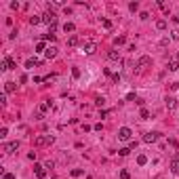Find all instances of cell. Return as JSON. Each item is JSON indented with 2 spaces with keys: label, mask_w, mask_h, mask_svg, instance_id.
<instances>
[{
  "label": "cell",
  "mask_w": 179,
  "mask_h": 179,
  "mask_svg": "<svg viewBox=\"0 0 179 179\" xmlns=\"http://www.w3.org/2000/svg\"><path fill=\"white\" fill-rule=\"evenodd\" d=\"M48 143H53V135H38V137L34 139L36 148H42V145H48Z\"/></svg>",
  "instance_id": "obj_1"
},
{
  "label": "cell",
  "mask_w": 179,
  "mask_h": 179,
  "mask_svg": "<svg viewBox=\"0 0 179 179\" xmlns=\"http://www.w3.org/2000/svg\"><path fill=\"white\" fill-rule=\"evenodd\" d=\"M131 137H133V133H131L129 127H122L120 131H118V139H120V141H131Z\"/></svg>",
  "instance_id": "obj_2"
},
{
  "label": "cell",
  "mask_w": 179,
  "mask_h": 179,
  "mask_svg": "<svg viewBox=\"0 0 179 179\" xmlns=\"http://www.w3.org/2000/svg\"><path fill=\"white\" fill-rule=\"evenodd\" d=\"M42 21L48 23V25H57V15L53 13V11H46V13L42 15Z\"/></svg>",
  "instance_id": "obj_3"
},
{
  "label": "cell",
  "mask_w": 179,
  "mask_h": 179,
  "mask_svg": "<svg viewBox=\"0 0 179 179\" xmlns=\"http://www.w3.org/2000/svg\"><path fill=\"white\" fill-rule=\"evenodd\" d=\"M158 139H160V133H158V131H150V133H145L143 141H145V143H156Z\"/></svg>",
  "instance_id": "obj_4"
},
{
  "label": "cell",
  "mask_w": 179,
  "mask_h": 179,
  "mask_svg": "<svg viewBox=\"0 0 179 179\" xmlns=\"http://www.w3.org/2000/svg\"><path fill=\"white\" fill-rule=\"evenodd\" d=\"M19 150V141H11V143H4V152L7 154H13V152Z\"/></svg>",
  "instance_id": "obj_5"
},
{
  "label": "cell",
  "mask_w": 179,
  "mask_h": 179,
  "mask_svg": "<svg viewBox=\"0 0 179 179\" xmlns=\"http://www.w3.org/2000/svg\"><path fill=\"white\" fill-rule=\"evenodd\" d=\"M17 66H15V61L11 57H4V61H2V66H0V70H15Z\"/></svg>",
  "instance_id": "obj_6"
},
{
  "label": "cell",
  "mask_w": 179,
  "mask_h": 179,
  "mask_svg": "<svg viewBox=\"0 0 179 179\" xmlns=\"http://www.w3.org/2000/svg\"><path fill=\"white\" fill-rule=\"evenodd\" d=\"M34 173H36L38 179H44V177H46V169H44L42 164H34Z\"/></svg>",
  "instance_id": "obj_7"
},
{
  "label": "cell",
  "mask_w": 179,
  "mask_h": 179,
  "mask_svg": "<svg viewBox=\"0 0 179 179\" xmlns=\"http://www.w3.org/2000/svg\"><path fill=\"white\" fill-rule=\"evenodd\" d=\"M95 51H97L95 42H89V44H84V46H82V53H84V55H93Z\"/></svg>",
  "instance_id": "obj_8"
},
{
  "label": "cell",
  "mask_w": 179,
  "mask_h": 179,
  "mask_svg": "<svg viewBox=\"0 0 179 179\" xmlns=\"http://www.w3.org/2000/svg\"><path fill=\"white\" fill-rule=\"evenodd\" d=\"M152 63V59L148 57V55H143V57H139V61H137V68H148Z\"/></svg>",
  "instance_id": "obj_9"
},
{
  "label": "cell",
  "mask_w": 179,
  "mask_h": 179,
  "mask_svg": "<svg viewBox=\"0 0 179 179\" xmlns=\"http://www.w3.org/2000/svg\"><path fill=\"white\" fill-rule=\"evenodd\" d=\"M171 166H173V173L175 175H179V152L175 156H173V162H171Z\"/></svg>",
  "instance_id": "obj_10"
},
{
  "label": "cell",
  "mask_w": 179,
  "mask_h": 179,
  "mask_svg": "<svg viewBox=\"0 0 179 179\" xmlns=\"http://www.w3.org/2000/svg\"><path fill=\"white\" fill-rule=\"evenodd\" d=\"M55 55H57V46H48L46 51H44V57H46V59H53Z\"/></svg>",
  "instance_id": "obj_11"
},
{
  "label": "cell",
  "mask_w": 179,
  "mask_h": 179,
  "mask_svg": "<svg viewBox=\"0 0 179 179\" xmlns=\"http://www.w3.org/2000/svg\"><path fill=\"white\" fill-rule=\"evenodd\" d=\"M166 107H169V110H175L177 107V99L175 97H166Z\"/></svg>",
  "instance_id": "obj_12"
},
{
  "label": "cell",
  "mask_w": 179,
  "mask_h": 179,
  "mask_svg": "<svg viewBox=\"0 0 179 179\" xmlns=\"http://www.w3.org/2000/svg\"><path fill=\"white\" fill-rule=\"evenodd\" d=\"M166 68H169V72H177V70H179V61L173 59V61H169V66H166Z\"/></svg>",
  "instance_id": "obj_13"
},
{
  "label": "cell",
  "mask_w": 179,
  "mask_h": 179,
  "mask_svg": "<svg viewBox=\"0 0 179 179\" xmlns=\"http://www.w3.org/2000/svg\"><path fill=\"white\" fill-rule=\"evenodd\" d=\"M107 57H110L112 61H120V53H118V51H110V53H107Z\"/></svg>",
  "instance_id": "obj_14"
},
{
  "label": "cell",
  "mask_w": 179,
  "mask_h": 179,
  "mask_svg": "<svg viewBox=\"0 0 179 179\" xmlns=\"http://www.w3.org/2000/svg\"><path fill=\"white\" fill-rule=\"evenodd\" d=\"M38 63H40V61H38L36 57H34V59H28V61H25V68H28V70H32L34 66H38Z\"/></svg>",
  "instance_id": "obj_15"
},
{
  "label": "cell",
  "mask_w": 179,
  "mask_h": 179,
  "mask_svg": "<svg viewBox=\"0 0 179 179\" xmlns=\"http://www.w3.org/2000/svg\"><path fill=\"white\" fill-rule=\"evenodd\" d=\"M48 107H51V101H44V103H40V105H38V112H40V114H44V112L48 110Z\"/></svg>",
  "instance_id": "obj_16"
},
{
  "label": "cell",
  "mask_w": 179,
  "mask_h": 179,
  "mask_svg": "<svg viewBox=\"0 0 179 179\" xmlns=\"http://www.w3.org/2000/svg\"><path fill=\"white\" fill-rule=\"evenodd\" d=\"M137 164H141V166L148 164V156H145V154H139V156H137Z\"/></svg>",
  "instance_id": "obj_17"
},
{
  "label": "cell",
  "mask_w": 179,
  "mask_h": 179,
  "mask_svg": "<svg viewBox=\"0 0 179 179\" xmlns=\"http://www.w3.org/2000/svg\"><path fill=\"white\" fill-rule=\"evenodd\" d=\"M40 21H42V15H34V17H30V23L32 25H38Z\"/></svg>",
  "instance_id": "obj_18"
},
{
  "label": "cell",
  "mask_w": 179,
  "mask_h": 179,
  "mask_svg": "<svg viewBox=\"0 0 179 179\" xmlns=\"http://www.w3.org/2000/svg\"><path fill=\"white\" fill-rule=\"evenodd\" d=\"M124 42H127V38H124V36H116V38H114V44H116V46L124 44Z\"/></svg>",
  "instance_id": "obj_19"
},
{
  "label": "cell",
  "mask_w": 179,
  "mask_h": 179,
  "mask_svg": "<svg viewBox=\"0 0 179 179\" xmlns=\"http://www.w3.org/2000/svg\"><path fill=\"white\" fill-rule=\"evenodd\" d=\"M15 89H17V86H15V82H7V84H4V91H7V93H13Z\"/></svg>",
  "instance_id": "obj_20"
},
{
  "label": "cell",
  "mask_w": 179,
  "mask_h": 179,
  "mask_svg": "<svg viewBox=\"0 0 179 179\" xmlns=\"http://www.w3.org/2000/svg\"><path fill=\"white\" fill-rule=\"evenodd\" d=\"M68 44L70 46H76V44H78V36H70L68 38Z\"/></svg>",
  "instance_id": "obj_21"
},
{
  "label": "cell",
  "mask_w": 179,
  "mask_h": 179,
  "mask_svg": "<svg viewBox=\"0 0 179 179\" xmlns=\"http://www.w3.org/2000/svg\"><path fill=\"white\" fill-rule=\"evenodd\" d=\"M156 28H158V30H166V21L164 19H158V21H156Z\"/></svg>",
  "instance_id": "obj_22"
},
{
  "label": "cell",
  "mask_w": 179,
  "mask_h": 179,
  "mask_svg": "<svg viewBox=\"0 0 179 179\" xmlns=\"http://www.w3.org/2000/svg\"><path fill=\"white\" fill-rule=\"evenodd\" d=\"M118 154H120V156H129V154H131V148H122V150H118Z\"/></svg>",
  "instance_id": "obj_23"
},
{
  "label": "cell",
  "mask_w": 179,
  "mask_h": 179,
  "mask_svg": "<svg viewBox=\"0 0 179 179\" xmlns=\"http://www.w3.org/2000/svg\"><path fill=\"white\" fill-rule=\"evenodd\" d=\"M148 118H150V112L143 107V110H141V120H148Z\"/></svg>",
  "instance_id": "obj_24"
},
{
  "label": "cell",
  "mask_w": 179,
  "mask_h": 179,
  "mask_svg": "<svg viewBox=\"0 0 179 179\" xmlns=\"http://www.w3.org/2000/svg\"><path fill=\"white\" fill-rule=\"evenodd\" d=\"M120 179H131V173L129 171H120Z\"/></svg>",
  "instance_id": "obj_25"
},
{
  "label": "cell",
  "mask_w": 179,
  "mask_h": 179,
  "mask_svg": "<svg viewBox=\"0 0 179 179\" xmlns=\"http://www.w3.org/2000/svg\"><path fill=\"white\" fill-rule=\"evenodd\" d=\"M95 103L101 107V105H105V99H103V97H97V99H95Z\"/></svg>",
  "instance_id": "obj_26"
},
{
  "label": "cell",
  "mask_w": 179,
  "mask_h": 179,
  "mask_svg": "<svg viewBox=\"0 0 179 179\" xmlns=\"http://www.w3.org/2000/svg\"><path fill=\"white\" fill-rule=\"evenodd\" d=\"M7 135H9L7 127H2V129H0V139H4V137H7Z\"/></svg>",
  "instance_id": "obj_27"
},
{
  "label": "cell",
  "mask_w": 179,
  "mask_h": 179,
  "mask_svg": "<svg viewBox=\"0 0 179 179\" xmlns=\"http://www.w3.org/2000/svg\"><path fill=\"white\" fill-rule=\"evenodd\" d=\"M101 23H103V28H105V30H110V28H112V21H110V19H103Z\"/></svg>",
  "instance_id": "obj_28"
},
{
  "label": "cell",
  "mask_w": 179,
  "mask_h": 179,
  "mask_svg": "<svg viewBox=\"0 0 179 179\" xmlns=\"http://www.w3.org/2000/svg\"><path fill=\"white\" fill-rule=\"evenodd\" d=\"M171 38H173V40H179V30H173L171 32Z\"/></svg>",
  "instance_id": "obj_29"
},
{
  "label": "cell",
  "mask_w": 179,
  "mask_h": 179,
  "mask_svg": "<svg viewBox=\"0 0 179 179\" xmlns=\"http://www.w3.org/2000/svg\"><path fill=\"white\" fill-rule=\"evenodd\" d=\"M63 30H66V32H74V23H66V25H63Z\"/></svg>",
  "instance_id": "obj_30"
},
{
  "label": "cell",
  "mask_w": 179,
  "mask_h": 179,
  "mask_svg": "<svg viewBox=\"0 0 179 179\" xmlns=\"http://www.w3.org/2000/svg\"><path fill=\"white\" fill-rule=\"evenodd\" d=\"M36 51H46V46H44V42H38V44H36Z\"/></svg>",
  "instance_id": "obj_31"
},
{
  "label": "cell",
  "mask_w": 179,
  "mask_h": 179,
  "mask_svg": "<svg viewBox=\"0 0 179 179\" xmlns=\"http://www.w3.org/2000/svg\"><path fill=\"white\" fill-rule=\"evenodd\" d=\"M57 80V74H51V76H46V82H55Z\"/></svg>",
  "instance_id": "obj_32"
},
{
  "label": "cell",
  "mask_w": 179,
  "mask_h": 179,
  "mask_svg": "<svg viewBox=\"0 0 179 179\" xmlns=\"http://www.w3.org/2000/svg\"><path fill=\"white\" fill-rule=\"evenodd\" d=\"M44 80H46V78H42V76H34V82H36V84H40V82H44Z\"/></svg>",
  "instance_id": "obj_33"
},
{
  "label": "cell",
  "mask_w": 179,
  "mask_h": 179,
  "mask_svg": "<svg viewBox=\"0 0 179 179\" xmlns=\"http://www.w3.org/2000/svg\"><path fill=\"white\" fill-rule=\"evenodd\" d=\"M72 76H74V78H80V70L74 68V70H72Z\"/></svg>",
  "instance_id": "obj_34"
},
{
  "label": "cell",
  "mask_w": 179,
  "mask_h": 179,
  "mask_svg": "<svg viewBox=\"0 0 179 179\" xmlns=\"http://www.w3.org/2000/svg\"><path fill=\"white\" fill-rule=\"evenodd\" d=\"M129 9H131V11H137L139 4H137V2H131V4H129Z\"/></svg>",
  "instance_id": "obj_35"
},
{
  "label": "cell",
  "mask_w": 179,
  "mask_h": 179,
  "mask_svg": "<svg viewBox=\"0 0 179 179\" xmlns=\"http://www.w3.org/2000/svg\"><path fill=\"white\" fill-rule=\"evenodd\" d=\"M72 175H74V177H80V175H82V171H80V169H74Z\"/></svg>",
  "instance_id": "obj_36"
},
{
  "label": "cell",
  "mask_w": 179,
  "mask_h": 179,
  "mask_svg": "<svg viewBox=\"0 0 179 179\" xmlns=\"http://www.w3.org/2000/svg\"><path fill=\"white\" fill-rule=\"evenodd\" d=\"M53 166H55V162H53V160H48L46 164H44V169H53Z\"/></svg>",
  "instance_id": "obj_37"
},
{
  "label": "cell",
  "mask_w": 179,
  "mask_h": 179,
  "mask_svg": "<svg viewBox=\"0 0 179 179\" xmlns=\"http://www.w3.org/2000/svg\"><path fill=\"white\" fill-rule=\"evenodd\" d=\"M44 40H55V34H44Z\"/></svg>",
  "instance_id": "obj_38"
},
{
  "label": "cell",
  "mask_w": 179,
  "mask_h": 179,
  "mask_svg": "<svg viewBox=\"0 0 179 179\" xmlns=\"http://www.w3.org/2000/svg\"><path fill=\"white\" fill-rule=\"evenodd\" d=\"M4 179H15V175L13 173H4Z\"/></svg>",
  "instance_id": "obj_39"
},
{
  "label": "cell",
  "mask_w": 179,
  "mask_h": 179,
  "mask_svg": "<svg viewBox=\"0 0 179 179\" xmlns=\"http://www.w3.org/2000/svg\"><path fill=\"white\" fill-rule=\"evenodd\" d=\"M173 21H175V23H179V15H175V17H173Z\"/></svg>",
  "instance_id": "obj_40"
},
{
  "label": "cell",
  "mask_w": 179,
  "mask_h": 179,
  "mask_svg": "<svg viewBox=\"0 0 179 179\" xmlns=\"http://www.w3.org/2000/svg\"><path fill=\"white\" fill-rule=\"evenodd\" d=\"M175 61H179V53H177V55H175Z\"/></svg>",
  "instance_id": "obj_41"
}]
</instances>
